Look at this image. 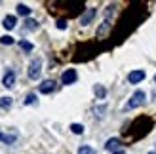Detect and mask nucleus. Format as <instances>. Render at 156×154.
I'll return each mask as SVG.
<instances>
[{"label": "nucleus", "mask_w": 156, "mask_h": 154, "mask_svg": "<svg viewBox=\"0 0 156 154\" xmlns=\"http://www.w3.org/2000/svg\"><path fill=\"white\" fill-rule=\"evenodd\" d=\"M105 149L112 154H124V149H120V139H116V137H112V139H108L105 143Z\"/></svg>", "instance_id": "obj_3"}, {"label": "nucleus", "mask_w": 156, "mask_h": 154, "mask_svg": "<svg viewBox=\"0 0 156 154\" xmlns=\"http://www.w3.org/2000/svg\"><path fill=\"white\" fill-rule=\"evenodd\" d=\"M25 29H27V30H34V29H38V23H36L34 19H27V21H25Z\"/></svg>", "instance_id": "obj_16"}, {"label": "nucleus", "mask_w": 156, "mask_h": 154, "mask_svg": "<svg viewBox=\"0 0 156 154\" xmlns=\"http://www.w3.org/2000/svg\"><path fill=\"white\" fill-rule=\"evenodd\" d=\"M76 78H78V74H76L74 68H67V71L61 74V82H63L65 86H71V84H74Z\"/></svg>", "instance_id": "obj_4"}, {"label": "nucleus", "mask_w": 156, "mask_h": 154, "mask_svg": "<svg viewBox=\"0 0 156 154\" xmlns=\"http://www.w3.org/2000/svg\"><path fill=\"white\" fill-rule=\"evenodd\" d=\"M57 29H59V30H65V29H67V19H59V21H57Z\"/></svg>", "instance_id": "obj_20"}, {"label": "nucleus", "mask_w": 156, "mask_h": 154, "mask_svg": "<svg viewBox=\"0 0 156 154\" xmlns=\"http://www.w3.org/2000/svg\"><path fill=\"white\" fill-rule=\"evenodd\" d=\"M154 82H156V76H154Z\"/></svg>", "instance_id": "obj_22"}, {"label": "nucleus", "mask_w": 156, "mask_h": 154, "mask_svg": "<svg viewBox=\"0 0 156 154\" xmlns=\"http://www.w3.org/2000/svg\"><path fill=\"white\" fill-rule=\"evenodd\" d=\"M78 154H95V150L91 147H88V145H82V147L78 149Z\"/></svg>", "instance_id": "obj_17"}, {"label": "nucleus", "mask_w": 156, "mask_h": 154, "mask_svg": "<svg viewBox=\"0 0 156 154\" xmlns=\"http://www.w3.org/2000/svg\"><path fill=\"white\" fill-rule=\"evenodd\" d=\"M145 99H147V93L141 89H137L133 95L129 97V101L126 103V110H131V109H137V107H141L145 103Z\"/></svg>", "instance_id": "obj_1"}, {"label": "nucleus", "mask_w": 156, "mask_h": 154, "mask_svg": "<svg viewBox=\"0 0 156 154\" xmlns=\"http://www.w3.org/2000/svg\"><path fill=\"white\" fill-rule=\"evenodd\" d=\"M19 48H21L23 51H33V48H34V46L30 44L29 40H19Z\"/></svg>", "instance_id": "obj_13"}, {"label": "nucleus", "mask_w": 156, "mask_h": 154, "mask_svg": "<svg viewBox=\"0 0 156 154\" xmlns=\"http://www.w3.org/2000/svg\"><path fill=\"white\" fill-rule=\"evenodd\" d=\"M93 93L97 95V99H105V95H107V89L101 86V84H95L93 86Z\"/></svg>", "instance_id": "obj_11"}, {"label": "nucleus", "mask_w": 156, "mask_h": 154, "mask_svg": "<svg viewBox=\"0 0 156 154\" xmlns=\"http://www.w3.org/2000/svg\"><path fill=\"white\" fill-rule=\"evenodd\" d=\"M15 23H17V19H15V15H6V17H4V21H2V25H4V29L12 30V29H15Z\"/></svg>", "instance_id": "obj_10"}, {"label": "nucleus", "mask_w": 156, "mask_h": 154, "mask_svg": "<svg viewBox=\"0 0 156 154\" xmlns=\"http://www.w3.org/2000/svg\"><path fill=\"white\" fill-rule=\"evenodd\" d=\"M13 84H15V72L12 71V68H8L4 78H2V86L4 88H13Z\"/></svg>", "instance_id": "obj_7"}, {"label": "nucleus", "mask_w": 156, "mask_h": 154, "mask_svg": "<svg viewBox=\"0 0 156 154\" xmlns=\"http://www.w3.org/2000/svg\"><path fill=\"white\" fill-rule=\"evenodd\" d=\"M13 42H15V40H13L12 36H8V34H6V36H2V38H0V44H4V46H12Z\"/></svg>", "instance_id": "obj_18"}, {"label": "nucleus", "mask_w": 156, "mask_h": 154, "mask_svg": "<svg viewBox=\"0 0 156 154\" xmlns=\"http://www.w3.org/2000/svg\"><path fill=\"white\" fill-rule=\"evenodd\" d=\"M38 91H40V93H51V91H55V82L53 80H44L40 86H38Z\"/></svg>", "instance_id": "obj_8"}, {"label": "nucleus", "mask_w": 156, "mask_h": 154, "mask_svg": "<svg viewBox=\"0 0 156 154\" xmlns=\"http://www.w3.org/2000/svg\"><path fill=\"white\" fill-rule=\"evenodd\" d=\"M0 141L6 143V145H13L15 141H17V133H4V131H0Z\"/></svg>", "instance_id": "obj_9"}, {"label": "nucleus", "mask_w": 156, "mask_h": 154, "mask_svg": "<svg viewBox=\"0 0 156 154\" xmlns=\"http://www.w3.org/2000/svg\"><path fill=\"white\" fill-rule=\"evenodd\" d=\"M149 154H156V152H149Z\"/></svg>", "instance_id": "obj_21"}, {"label": "nucleus", "mask_w": 156, "mask_h": 154, "mask_svg": "<svg viewBox=\"0 0 156 154\" xmlns=\"http://www.w3.org/2000/svg\"><path fill=\"white\" fill-rule=\"evenodd\" d=\"M71 131L76 135H82L84 133V126L82 124H71Z\"/></svg>", "instance_id": "obj_15"}, {"label": "nucleus", "mask_w": 156, "mask_h": 154, "mask_svg": "<svg viewBox=\"0 0 156 154\" xmlns=\"http://www.w3.org/2000/svg\"><path fill=\"white\" fill-rule=\"evenodd\" d=\"M23 103H25V105H34V103H36V95H34V93H29Z\"/></svg>", "instance_id": "obj_19"}, {"label": "nucleus", "mask_w": 156, "mask_h": 154, "mask_svg": "<svg viewBox=\"0 0 156 154\" xmlns=\"http://www.w3.org/2000/svg\"><path fill=\"white\" fill-rule=\"evenodd\" d=\"M95 13H97V10H95V8H88V10H86V13L82 15V17H80V25H90V23L93 21V17H95Z\"/></svg>", "instance_id": "obj_6"}, {"label": "nucleus", "mask_w": 156, "mask_h": 154, "mask_svg": "<svg viewBox=\"0 0 156 154\" xmlns=\"http://www.w3.org/2000/svg\"><path fill=\"white\" fill-rule=\"evenodd\" d=\"M145 76H147V72L141 71V68H137V71H131V72L128 74V82H129V84H139V82L145 80Z\"/></svg>", "instance_id": "obj_5"}, {"label": "nucleus", "mask_w": 156, "mask_h": 154, "mask_svg": "<svg viewBox=\"0 0 156 154\" xmlns=\"http://www.w3.org/2000/svg\"><path fill=\"white\" fill-rule=\"evenodd\" d=\"M17 13L23 15V17H27V15H30V8L27 4H17Z\"/></svg>", "instance_id": "obj_12"}, {"label": "nucleus", "mask_w": 156, "mask_h": 154, "mask_svg": "<svg viewBox=\"0 0 156 154\" xmlns=\"http://www.w3.org/2000/svg\"><path fill=\"white\" fill-rule=\"evenodd\" d=\"M40 72H42V59H40V57H36V59L30 61L27 74H29V78H30V80H38V78H40Z\"/></svg>", "instance_id": "obj_2"}, {"label": "nucleus", "mask_w": 156, "mask_h": 154, "mask_svg": "<svg viewBox=\"0 0 156 154\" xmlns=\"http://www.w3.org/2000/svg\"><path fill=\"white\" fill-rule=\"evenodd\" d=\"M12 103V97H0V109H10Z\"/></svg>", "instance_id": "obj_14"}]
</instances>
